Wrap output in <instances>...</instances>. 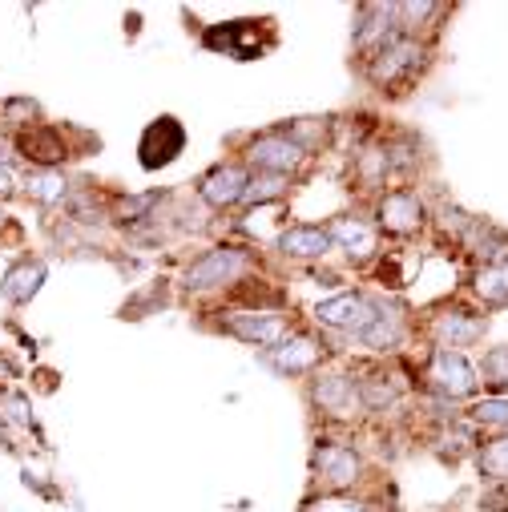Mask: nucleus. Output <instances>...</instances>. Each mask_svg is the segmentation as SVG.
<instances>
[{
	"instance_id": "f257e3e1",
	"label": "nucleus",
	"mask_w": 508,
	"mask_h": 512,
	"mask_svg": "<svg viewBox=\"0 0 508 512\" xmlns=\"http://www.w3.org/2000/svg\"><path fill=\"white\" fill-rule=\"evenodd\" d=\"M182 146H186L182 121H174V117H158L150 130L142 134L138 154H142V166H146V170H162V166H170V162L182 154Z\"/></svg>"
},
{
	"instance_id": "f03ea898",
	"label": "nucleus",
	"mask_w": 508,
	"mask_h": 512,
	"mask_svg": "<svg viewBox=\"0 0 508 512\" xmlns=\"http://www.w3.org/2000/svg\"><path fill=\"white\" fill-rule=\"evenodd\" d=\"M315 315H319V323H327V327H343V331H355V335H359V331L371 327V319L379 315V307H375L371 299H363V295H335V299L319 303Z\"/></svg>"
},
{
	"instance_id": "7ed1b4c3",
	"label": "nucleus",
	"mask_w": 508,
	"mask_h": 512,
	"mask_svg": "<svg viewBox=\"0 0 508 512\" xmlns=\"http://www.w3.org/2000/svg\"><path fill=\"white\" fill-rule=\"evenodd\" d=\"M242 271H246V254L242 250H210L206 259H198L186 271V287L190 291H202V287H214V283H230Z\"/></svg>"
},
{
	"instance_id": "20e7f679",
	"label": "nucleus",
	"mask_w": 508,
	"mask_h": 512,
	"mask_svg": "<svg viewBox=\"0 0 508 512\" xmlns=\"http://www.w3.org/2000/svg\"><path fill=\"white\" fill-rule=\"evenodd\" d=\"M432 383L448 396H468L476 388V371L460 351H436L432 359Z\"/></svg>"
},
{
	"instance_id": "39448f33",
	"label": "nucleus",
	"mask_w": 508,
	"mask_h": 512,
	"mask_svg": "<svg viewBox=\"0 0 508 512\" xmlns=\"http://www.w3.org/2000/svg\"><path fill=\"white\" fill-rule=\"evenodd\" d=\"M250 162L263 174H287L303 162V146L291 142V138H259L250 146Z\"/></svg>"
},
{
	"instance_id": "423d86ee",
	"label": "nucleus",
	"mask_w": 508,
	"mask_h": 512,
	"mask_svg": "<svg viewBox=\"0 0 508 512\" xmlns=\"http://www.w3.org/2000/svg\"><path fill=\"white\" fill-rule=\"evenodd\" d=\"M226 331H234L246 343H279L283 339V319L279 315H263V311H238L226 319Z\"/></svg>"
},
{
	"instance_id": "0eeeda50",
	"label": "nucleus",
	"mask_w": 508,
	"mask_h": 512,
	"mask_svg": "<svg viewBox=\"0 0 508 512\" xmlns=\"http://www.w3.org/2000/svg\"><path fill=\"white\" fill-rule=\"evenodd\" d=\"M420 61V49H416V41H408V37H396V41H388L384 49H379V61L371 65V77L375 81H396L404 69H412Z\"/></svg>"
},
{
	"instance_id": "6e6552de",
	"label": "nucleus",
	"mask_w": 508,
	"mask_h": 512,
	"mask_svg": "<svg viewBox=\"0 0 508 512\" xmlns=\"http://www.w3.org/2000/svg\"><path fill=\"white\" fill-rule=\"evenodd\" d=\"M315 468H319V476H323L327 484H335V488H343V484H351V480L359 476V460H355V452L343 448V444H323L319 456H315Z\"/></svg>"
},
{
	"instance_id": "1a4fd4ad",
	"label": "nucleus",
	"mask_w": 508,
	"mask_h": 512,
	"mask_svg": "<svg viewBox=\"0 0 508 512\" xmlns=\"http://www.w3.org/2000/svg\"><path fill=\"white\" fill-rule=\"evenodd\" d=\"M246 182H250V178H246L238 166H218V170L206 174V182H202V198H206L210 206H230L234 198L246 194Z\"/></svg>"
},
{
	"instance_id": "9d476101",
	"label": "nucleus",
	"mask_w": 508,
	"mask_h": 512,
	"mask_svg": "<svg viewBox=\"0 0 508 512\" xmlns=\"http://www.w3.org/2000/svg\"><path fill=\"white\" fill-rule=\"evenodd\" d=\"M17 150H21L25 158L41 162V166H57V162L65 158L61 134H57V130H45V125H37V130H25V134L17 138Z\"/></svg>"
},
{
	"instance_id": "9b49d317",
	"label": "nucleus",
	"mask_w": 508,
	"mask_h": 512,
	"mask_svg": "<svg viewBox=\"0 0 508 512\" xmlns=\"http://www.w3.org/2000/svg\"><path fill=\"white\" fill-rule=\"evenodd\" d=\"M315 400H319V408H327L335 416H351V408L359 404V392L347 375H327L315 383Z\"/></svg>"
},
{
	"instance_id": "f8f14e48",
	"label": "nucleus",
	"mask_w": 508,
	"mask_h": 512,
	"mask_svg": "<svg viewBox=\"0 0 508 512\" xmlns=\"http://www.w3.org/2000/svg\"><path fill=\"white\" fill-rule=\"evenodd\" d=\"M420 218H424V210H420L416 194H388V198H384V206H379V222H384L388 230H396V234L416 230V226H420Z\"/></svg>"
},
{
	"instance_id": "ddd939ff",
	"label": "nucleus",
	"mask_w": 508,
	"mask_h": 512,
	"mask_svg": "<svg viewBox=\"0 0 508 512\" xmlns=\"http://www.w3.org/2000/svg\"><path fill=\"white\" fill-rule=\"evenodd\" d=\"M279 246L287 254H299V259H315V254H327L331 250V234L319 230V226H295V230H283Z\"/></svg>"
},
{
	"instance_id": "4468645a",
	"label": "nucleus",
	"mask_w": 508,
	"mask_h": 512,
	"mask_svg": "<svg viewBox=\"0 0 508 512\" xmlns=\"http://www.w3.org/2000/svg\"><path fill=\"white\" fill-rule=\"evenodd\" d=\"M480 331H484V319H468V315H444L436 323V339L444 343V351L448 347H468L472 339H480Z\"/></svg>"
},
{
	"instance_id": "2eb2a0df",
	"label": "nucleus",
	"mask_w": 508,
	"mask_h": 512,
	"mask_svg": "<svg viewBox=\"0 0 508 512\" xmlns=\"http://www.w3.org/2000/svg\"><path fill=\"white\" fill-rule=\"evenodd\" d=\"M206 45L210 49H226L234 57H250L254 53V45H250V21H234L226 29H210L206 33Z\"/></svg>"
},
{
	"instance_id": "dca6fc26",
	"label": "nucleus",
	"mask_w": 508,
	"mask_h": 512,
	"mask_svg": "<svg viewBox=\"0 0 508 512\" xmlns=\"http://www.w3.org/2000/svg\"><path fill=\"white\" fill-rule=\"evenodd\" d=\"M45 283V267L41 263H25V267H17L9 279H5V299H13V303H25V299H33L37 295V287Z\"/></svg>"
},
{
	"instance_id": "f3484780",
	"label": "nucleus",
	"mask_w": 508,
	"mask_h": 512,
	"mask_svg": "<svg viewBox=\"0 0 508 512\" xmlns=\"http://www.w3.org/2000/svg\"><path fill=\"white\" fill-rule=\"evenodd\" d=\"M359 339H363L367 347H375V351L396 347V343H400V319H396L392 311H379V315L371 319V327L359 331Z\"/></svg>"
},
{
	"instance_id": "a211bd4d",
	"label": "nucleus",
	"mask_w": 508,
	"mask_h": 512,
	"mask_svg": "<svg viewBox=\"0 0 508 512\" xmlns=\"http://www.w3.org/2000/svg\"><path fill=\"white\" fill-rule=\"evenodd\" d=\"M327 234H331V242H339L347 254H367V250H371V230L359 226L355 218H339Z\"/></svg>"
},
{
	"instance_id": "6ab92c4d",
	"label": "nucleus",
	"mask_w": 508,
	"mask_h": 512,
	"mask_svg": "<svg viewBox=\"0 0 508 512\" xmlns=\"http://www.w3.org/2000/svg\"><path fill=\"white\" fill-rule=\"evenodd\" d=\"M315 359H319V347H315L311 339H295V343L275 347V363L287 367V371H307Z\"/></svg>"
},
{
	"instance_id": "aec40b11",
	"label": "nucleus",
	"mask_w": 508,
	"mask_h": 512,
	"mask_svg": "<svg viewBox=\"0 0 508 512\" xmlns=\"http://www.w3.org/2000/svg\"><path fill=\"white\" fill-rule=\"evenodd\" d=\"M476 291H480L488 303H508V263L484 267V271L476 275Z\"/></svg>"
},
{
	"instance_id": "412c9836",
	"label": "nucleus",
	"mask_w": 508,
	"mask_h": 512,
	"mask_svg": "<svg viewBox=\"0 0 508 512\" xmlns=\"http://www.w3.org/2000/svg\"><path fill=\"white\" fill-rule=\"evenodd\" d=\"M287 190V182H283V174H259V178H250L246 182V202H254V206H259V202H271V198H279Z\"/></svg>"
},
{
	"instance_id": "4be33fe9",
	"label": "nucleus",
	"mask_w": 508,
	"mask_h": 512,
	"mask_svg": "<svg viewBox=\"0 0 508 512\" xmlns=\"http://www.w3.org/2000/svg\"><path fill=\"white\" fill-rule=\"evenodd\" d=\"M480 472H484V476H492V480L508 476V436L492 440V444L480 452Z\"/></svg>"
},
{
	"instance_id": "5701e85b",
	"label": "nucleus",
	"mask_w": 508,
	"mask_h": 512,
	"mask_svg": "<svg viewBox=\"0 0 508 512\" xmlns=\"http://www.w3.org/2000/svg\"><path fill=\"white\" fill-rule=\"evenodd\" d=\"M472 238H476V246H480V254H484V259H508V238L504 234H496L492 226H472Z\"/></svg>"
},
{
	"instance_id": "b1692460",
	"label": "nucleus",
	"mask_w": 508,
	"mask_h": 512,
	"mask_svg": "<svg viewBox=\"0 0 508 512\" xmlns=\"http://www.w3.org/2000/svg\"><path fill=\"white\" fill-rule=\"evenodd\" d=\"M29 194L37 202H61L65 198V182L57 174H37V178H29Z\"/></svg>"
},
{
	"instance_id": "393cba45",
	"label": "nucleus",
	"mask_w": 508,
	"mask_h": 512,
	"mask_svg": "<svg viewBox=\"0 0 508 512\" xmlns=\"http://www.w3.org/2000/svg\"><path fill=\"white\" fill-rule=\"evenodd\" d=\"M484 375H488V383H496V388H508V347H496L484 355Z\"/></svg>"
},
{
	"instance_id": "a878e982",
	"label": "nucleus",
	"mask_w": 508,
	"mask_h": 512,
	"mask_svg": "<svg viewBox=\"0 0 508 512\" xmlns=\"http://www.w3.org/2000/svg\"><path fill=\"white\" fill-rule=\"evenodd\" d=\"M359 400H363V404H371V408H384V404H392V400H396V392H392V383H384V379L375 375V379H367V383H363Z\"/></svg>"
},
{
	"instance_id": "bb28decb",
	"label": "nucleus",
	"mask_w": 508,
	"mask_h": 512,
	"mask_svg": "<svg viewBox=\"0 0 508 512\" xmlns=\"http://www.w3.org/2000/svg\"><path fill=\"white\" fill-rule=\"evenodd\" d=\"M472 416L480 424H508V400H484L472 408Z\"/></svg>"
},
{
	"instance_id": "cd10ccee",
	"label": "nucleus",
	"mask_w": 508,
	"mask_h": 512,
	"mask_svg": "<svg viewBox=\"0 0 508 512\" xmlns=\"http://www.w3.org/2000/svg\"><path fill=\"white\" fill-rule=\"evenodd\" d=\"M311 512H363V508L351 504V500H319Z\"/></svg>"
},
{
	"instance_id": "c85d7f7f",
	"label": "nucleus",
	"mask_w": 508,
	"mask_h": 512,
	"mask_svg": "<svg viewBox=\"0 0 508 512\" xmlns=\"http://www.w3.org/2000/svg\"><path fill=\"white\" fill-rule=\"evenodd\" d=\"M150 202H154V194H146V198H130V202H121V214H125V218H134V214H142Z\"/></svg>"
},
{
	"instance_id": "c756f323",
	"label": "nucleus",
	"mask_w": 508,
	"mask_h": 512,
	"mask_svg": "<svg viewBox=\"0 0 508 512\" xmlns=\"http://www.w3.org/2000/svg\"><path fill=\"white\" fill-rule=\"evenodd\" d=\"M400 13H404L408 21H420V17H432V13H436V5H404Z\"/></svg>"
},
{
	"instance_id": "7c9ffc66",
	"label": "nucleus",
	"mask_w": 508,
	"mask_h": 512,
	"mask_svg": "<svg viewBox=\"0 0 508 512\" xmlns=\"http://www.w3.org/2000/svg\"><path fill=\"white\" fill-rule=\"evenodd\" d=\"M9 113H33V101H9Z\"/></svg>"
},
{
	"instance_id": "2f4dec72",
	"label": "nucleus",
	"mask_w": 508,
	"mask_h": 512,
	"mask_svg": "<svg viewBox=\"0 0 508 512\" xmlns=\"http://www.w3.org/2000/svg\"><path fill=\"white\" fill-rule=\"evenodd\" d=\"M9 190H13V178H9L5 166H0V194H9Z\"/></svg>"
},
{
	"instance_id": "473e14b6",
	"label": "nucleus",
	"mask_w": 508,
	"mask_h": 512,
	"mask_svg": "<svg viewBox=\"0 0 508 512\" xmlns=\"http://www.w3.org/2000/svg\"><path fill=\"white\" fill-rule=\"evenodd\" d=\"M0 222H5V214H0Z\"/></svg>"
}]
</instances>
